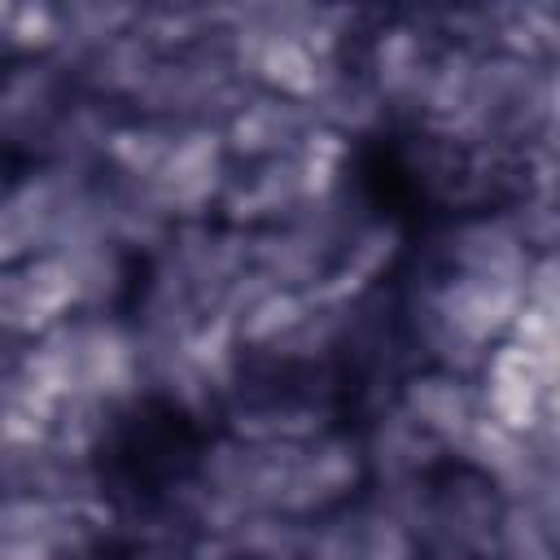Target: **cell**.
<instances>
[{"label":"cell","mask_w":560,"mask_h":560,"mask_svg":"<svg viewBox=\"0 0 560 560\" xmlns=\"http://www.w3.org/2000/svg\"><path fill=\"white\" fill-rule=\"evenodd\" d=\"M197 429L175 402H136L105 429V442L96 451L101 486L114 499L149 503L188 477V468L197 464Z\"/></svg>","instance_id":"1"}]
</instances>
